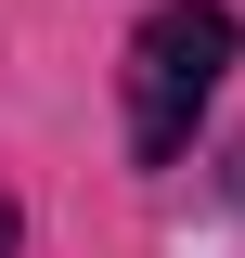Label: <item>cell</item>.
I'll return each instance as SVG.
<instances>
[{
    "label": "cell",
    "mask_w": 245,
    "mask_h": 258,
    "mask_svg": "<svg viewBox=\"0 0 245 258\" xmlns=\"http://www.w3.org/2000/svg\"><path fill=\"white\" fill-rule=\"evenodd\" d=\"M219 78H232V13H219V0H168V13H142V39H129V155H142V168L181 155Z\"/></svg>",
    "instance_id": "obj_1"
},
{
    "label": "cell",
    "mask_w": 245,
    "mask_h": 258,
    "mask_svg": "<svg viewBox=\"0 0 245 258\" xmlns=\"http://www.w3.org/2000/svg\"><path fill=\"white\" fill-rule=\"evenodd\" d=\"M0 258H13V207H0Z\"/></svg>",
    "instance_id": "obj_2"
}]
</instances>
